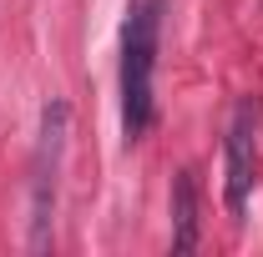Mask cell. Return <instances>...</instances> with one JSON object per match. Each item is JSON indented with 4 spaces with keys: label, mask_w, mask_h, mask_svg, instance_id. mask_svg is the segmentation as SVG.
I'll list each match as a JSON object with an SVG mask.
<instances>
[{
    "label": "cell",
    "mask_w": 263,
    "mask_h": 257,
    "mask_svg": "<svg viewBox=\"0 0 263 257\" xmlns=\"http://www.w3.org/2000/svg\"><path fill=\"white\" fill-rule=\"evenodd\" d=\"M152 71H157V0H132L122 20V131L127 141L152 126Z\"/></svg>",
    "instance_id": "cell-1"
},
{
    "label": "cell",
    "mask_w": 263,
    "mask_h": 257,
    "mask_svg": "<svg viewBox=\"0 0 263 257\" xmlns=\"http://www.w3.org/2000/svg\"><path fill=\"white\" fill-rule=\"evenodd\" d=\"M66 136H71V106H66V101H46V111H41V136H35V157H31V247L35 252L51 242Z\"/></svg>",
    "instance_id": "cell-2"
},
{
    "label": "cell",
    "mask_w": 263,
    "mask_h": 257,
    "mask_svg": "<svg viewBox=\"0 0 263 257\" xmlns=\"http://www.w3.org/2000/svg\"><path fill=\"white\" fill-rule=\"evenodd\" d=\"M253 177H258L253 106H238V111H233V126H228V141H223V202H228L233 222H243V212H248V192H253Z\"/></svg>",
    "instance_id": "cell-3"
},
{
    "label": "cell",
    "mask_w": 263,
    "mask_h": 257,
    "mask_svg": "<svg viewBox=\"0 0 263 257\" xmlns=\"http://www.w3.org/2000/svg\"><path fill=\"white\" fill-rule=\"evenodd\" d=\"M167 212H172V252H193L197 247V177L187 166L172 177Z\"/></svg>",
    "instance_id": "cell-4"
}]
</instances>
